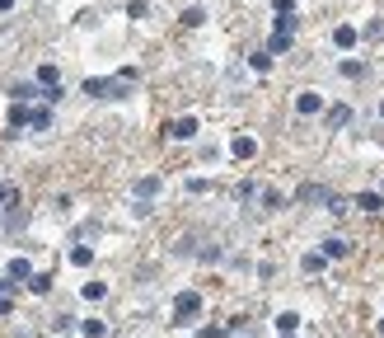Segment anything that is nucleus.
Segmentation results:
<instances>
[{
	"mask_svg": "<svg viewBox=\"0 0 384 338\" xmlns=\"http://www.w3.org/2000/svg\"><path fill=\"white\" fill-rule=\"evenodd\" d=\"M127 76H94L80 85V94H89V99H127Z\"/></svg>",
	"mask_w": 384,
	"mask_h": 338,
	"instance_id": "1",
	"label": "nucleus"
},
{
	"mask_svg": "<svg viewBox=\"0 0 384 338\" xmlns=\"http://www.w3.org/2000/svg\"><path fill=\"white\" fill-rule=\"evenodd\" d=\"M197 315H202V296H197V291H179V296H174V324H179V329H192Z\"/></svg>",
	"mask_w": 384,
	"mask_h": 338,
	"instance_id": "2",
	"label": "nucleus"
},
{
	"mask_svg": "<svg viewBox=\"0 0 384 338\" xmlns=\"http://www.w3.org/2000/svg\"><path fill=\"white\" fill-rule=\"evenodd\" d=\"M164 136H169V141H192V136H197V118H192V113H188V118H169V123H164Z\"/></svg>",
	"mask_w": 384,
	"mask_h": 338,
	"instance_id": "3",
	"label": "nucleus"
},
{
	"mask_svg": "<svg viewBox=\"0 0 384 338\" xmlns=\"http://www.w3.org/2000/svg\"><path fill=\"white\" fill-rule=\"evenodd\" d=\"M131 198H136V211H146V202H150V198H159V179H155V174H146V179H136V188H131Z\"/></svg>",
	"mask_w": 384,
	"mask_h": 338,
	"instance_id": "4",
	"label": "nucleus"
},
{
	"mask_svg": "<svg viewBox=\"0 0 384 338\" xmlns=\"http://www.w3.org/2000/svg\"><path fill=\"white\" fill-rule=\"evenodd\" d=\"M324 94H319V89H305V94H295V113H300V118H314V113H324Z\"/></svg>",
	"mask_w": 384,
	"mask_h": 338,
	"instance_id": "5",
	"label": "nucleus"
},
{
	"mask_svg": "<svg viewBox=\"0 0 384 338\" xmlns=\"http://www.w3.org/2000/svg\"><path fill=\"white\" fill-rule=\"evenodd\" d=\"M357 43H361V28H352V24H337L333 28V47H337V52H352Z\"/></svg>",
	"mask_w": 384,
	"mask_h": 338,
	"instance_id": "6",
	"label": "nucleus"
},
{
	"mask_svg": "<svg viewBox=\"0 0 384 338\" xmlns=\"http://www.w3.org/2000/svg\"><path fill=\"white\" fill-rule=\"evenodd\" d=\"M347 254H352V240H347V235H328V240H324V259H328V263L347 259Z\"/></svg>",
	"mask_w": 384,
	"mask_h": 338,
	"instance_id": "7",
	"label": "nucleus"
},
{
	"mask_svg": "<svg viewBox=\"0 0 384 338\" xmlns=\"http://www.w3.org/2000/svg\"><path fill=\"white\" fill-rule=\"evenodd\" d=\"M352 207L375 216V211H384V193H375V188H370V193H357V198H352Z\"/></svg>",
	"mask_w": 384,
	"mask_h": 338,
	"instance_id": "8",
	"label": "nucleus"
},
{
	"mask_svg": "<svg viewBox=\"0 0 384 338\" xmlns=\"http://www.w3.org/2000/svg\"><path fill=\"white\" fill-rule=\"evenodd\" d=\"M295 198H300V202H324V207H328V198H333V193H328L324 183H300V193H295Z\"/></svg>",
	"mask_w": 384,
	"mask_h": 338,
	"instance_id": "9",
	"label": "nucleus"
},
{
	"mask_svg": "<svg viewBox=\"0 0 384 338\" xmlns=\"http://www.w3.org/2000/svg\"><path fill=\"white\" fill-rule=\"evenodd\" d=\"M5 277H10V282H28V277H33V263L28 259H10L5 263Z\"/></svg>",
	"mask_w": 384,
	"mask_h": 338,
	"instance_id": "10",
	"label": "nucleus"
},
{
	"mask_svg": "<svg viewBox=\"0 0 384 338\" xmlns=\"http://www.w3.org/2000/svg\"><path fill=\"white\" fill-rule=\"evenodd\" d=\"M324 123H328V127H347V123H352V108L347 104H333V108H324Z\"/></svg>",
	"mask_w": 384,
	"mask_h": 338,
	"instance_id": "11",
	"label": "nucleus"
},
{
	"mask_svg": "<svg viewBox=\"0 0 384 338\" xmlns=\"http://www.w3.org/2000/svg\"><path fill=\"white\" fill-rule=\"evenodd\" d=\"M230 156L234 160H253L258 156V141H253V136H234V141H230Z\"/></svg>",
	"mask_w": 384,
	"mask_h": 338,
	"instance_id": "12",
	"label": "nucleus"
},
{
	"mask_svg": "<svg viewBox=\"0 0 384 338\" xmlns=\"http://www.w3.org/2000/svg\"><path fill=\"white\" fill-rule=\"evenodd\" d=\"M28 127H33V131H52V108L47 104L33 108V113H28Z\"/></svg>",
	"mask_w": 384,
	"mask_h": 338,
	"instance_id": "13",
	"label": "nucleus"
},
{
	"mask_svg": "<svg viewBox=\"0 0 384 338\" xmlns=\"http://www.w3.org/2000/svg\"><path fill=\"white\" fill-rule=\"evenodd\" d=\"M61 85V71L56 66H38V89H56Z\"/></svg>",
	"mask_w": 384,
	"mask_h": 338,
	"instance_id": "14",
	"label": "nucleus"
},
{
	"mask_svg": "<svg viewBox=\"0 0 384 338\" xmlns=\"http://www.w3.org/2000/svg\"><path fill=\"white\" fill-rule=\"evenodd\" d=\"M66 259L76 263V268H89V263H94V249H89V244H71V254H66Z\"/></svg>",
	"mask_w": 384,
	"mask_h": 338,
	"instance_id": "15",
	"label": "nucleus"
},
{
	"mask_svg": "<svg viewBox=\"0 0 384 338\" xmlns=\"http://www.w3.org/2000/svg\"><path fill=\"white\" fill-rule=\"evenodd\" d=\"M19 207V188L14 183H0V211H14Z\"/></svg>",
	"mask_w": 384,
	"mask_h": 338,
	"instance_id": "16",
	"label": "nucleus"
},
{
	"mask_svg": "<svg viewBox=\"0 0 384 338\" xmlns=\"http://www.w3.org/2000/svg\"><path fill=\"white\" fill-rule=\"evenodd\" d=\"M33 94H38V80H33V85H28V80H19V85H10V99H19V104H28Z\"/></svg>",
	"mask_w": 384,
	"mask_h": 338,
	"instance_id": "17",
	"label": "nucleus"
},
{
	"mask_svg": "<svg viewBox=\"0 0 384 338\" xmlns=\"http://www.w3.org/2000/svg\"><path fill=\"white\" fill-rule=\"evenodd\" d=\"M272 324H277L282 334H295V329H300V315H295V310H282L277 319H272Z\"/></svg>",
	"mask_w": 384,
	"mask_h": 338,
	"instance_id": "18",
	"label": "nucleus"
},
{
	"mask_svg": "<svg viewBox=\"0 0 384 338\" xmlns=\"http://www.w3.org/2000/svg\"><path fill=\"white\" fill-rule=\"evenodd\" d=\"M179 19H183V28H202L206 24V10H202V5H192V10H183Z\"/></svg>",
	"mask_w": 384,
	"mask_h": 338,
	"instance_id": "19",
	"label": "nucleus"
},
{
	"mask_svg": "<svg viewBox=\"0 0 384 338\" xmlns=\"http://www.w3.org/2000/svg\"><path fill=\"white\" fill-rule=\"evenodd\" d=\"M28 113H33V108H24L19 99H14V104H10V127H14V131H19V127H28Z\"/></svg>",
	"mask_w": 384,
	"mask_h": 338,
	"instance_id": "20",
	"label": "nucleus"
},
{
	"mask_svg": "<svg viewBox=\"0 0 384 338\" xmlns=\"http://www.w3.org/2000/svg\"><path fill=\"white\" fill-rule=\"evenodd\" d=\"M28 291H33V296H47L52 291V273H33V277H28Z\"/></svg>",
	"mask_w": 384,
	"mask_h": 338,
	"instance_id": "21",
	"label": "nucleus"
},
{
	"mask_svg": "<svg viewBox=\"0 0 384 338\" xmlns=\"http://www.w3.org/2000/svg\"><path fill=\"white\" fill-rule=\"evenodd\" d=\"M300 268H305V273H324V268H328V259H324V249H314V254H305V259H300Z\"/></svg>",
	"mask_w": 384,
	"mask_h": 338,
	"instance_id": "22",
	"label": "nucleus"
},
{
	"mask_svg": "<svg viewBox=\"0 0 384 338\" xmlns=\"http://www.w3.org/2000/svg\"><path fill=\"white\" fill-rule=\"evenodd\" d=\"M258 202H262L267 211H282V202H286V198L277 193V188H262V193H258Z\"/></svg>",
	"mask_w": 384,
	"mask_h": 338,
	"instance_id": "23",
	"label": "nucleus"
},
{
	"mask_svg": "<svg viewBox=\"0 0 384 338\" xmlns=\"http://www.w3.org/2000/svg\"><path fill=\"white\" fill-rule=\"evenodd\" d=\"M80 334H84V338H103V334H108V324H103V319H80Z\"/></svg>",
	"mask_w": 384,
	"mask_h": 338,
	"instance_id": "24",
	"label": "nucleus"
},
{
	"mask_svg": "<svg viewBox=\"0 0 384 338\" xmlns=\"http://www.w3.org/2000/svg\"><path fill=\"white\" fill-rule=\"evenodd\" d=\"M249 66H253V71H272V52H267V47H258V52L249 56Z\"/></svg>",
	"mask_w": 384,
	"mask_h": 338,
	"instance_id": "25",
	"label": "nucleus"
},
{
	"mask_svg": "<svg viewBox=\"0 0 384 338\" xmlns=\"http://www.w3.org/2000/svg\"><path fill=\"white\" fill-rule=\"evenodd\" d=\"M286 47H291V33H272V38H267V52H272V56L286 52Z\"/></svg>",
	"mask_w": 384,
	"mask_h": 338,
	"instance_id": "26",
	"label": "nucleus"
},
{
	"mask_svg": "<svg viewBox=\"0 0 384 338\" xmlns=\"http://www.w3.org/2000/svg\"><path fill=\"white\" fill-rule=\"evenodd\" d=\"M337 71H342L347 80H361V76H365V61H342Z\"/></svg>",
	"mask_w": 384,
	"mask_h": 338,
	"instance_id": "27",
	"label": "nucleus"
},
{
	"mask_svg": "<svg viewBox=\"0 0 384 338\" xmlns=\"http://www.w3.org/2000/svg\"><path fill=\"white\" fill-rule=\"evenodd\" d=\"M230 334V324H202V329H197V338H225Z\"/></svg>",
	"mask_w": 384,
	"mask_h": 338,
	"instance_id": "28",
	"label": "nucleus"
},
{
	"mask_svg": "<svg viewBox=\"0 0 384 338\" xmlns=\"http://www.w3.org/2000/svg\"><path fill=\"white\" fill-rule=\"evenodd\" d=\"M272 24H277V33H295V24H300V19H295V14H277Z\"/></svg>",
	"mask_w": 384,
	"mask_h": 338,
	"instance_id": "29",
	"label": "nucleus"
},
{
	"mask_svg": "<svg viewBox=\"0 0 384 338\" xmlns=\"http://www.w3.org/2000/svg\"><path fill=\"white\" fill-rule=\"evenodd\" d=\"M108 296V286L103 282H84V301H103Z\"/></svg>",
	"mask_w": 384,
	"mask_h": 338,
	"instance_id": "30",
	"label": "nucleus"
},
{
	"mask_svg": "<svg viewBox=\"0 0 384 338\" xmlns=\"http://www.w3.org/2000/svg\"><path fill=\"white\" fill-rule=\"evenodd\" d=\"M202 263H221V244H206V249H202Z\"/></svg>",
	"mask_w": 384,
	"mask_h": 338,
	"instance_id": "31",
	"label": "nucleus"
},
{
	"mask_svg": "<svg viewBox=\"0 0 384 338\" xmlns=\"http://www.w3.org/2000/svg\"><path fill=\"white\" fill-rule=\"evenodd\" d=\"M272 10L277 14H295V0H272Z\"/></svg>",
	"mask_w": 384,
	"mask_h": 338,
	"instance_id": "32",
	"label": "nucleus"
},
{
	"mask_svg": "<svg viewBox=\"0 0 384 338\" xmlns=\"http://www.w3.org/2000/svg\"><path fill=\"white\" fill-rule=\"evenodd\" d=\"M10 315H14V301H10V296H0V319H10Z\"/></svg>",
	"mask_w": 384,
	"mask_h": 338,
	"instance_id": "33",
	"label": "nucleus"
},
{
	"mask_svg": "<svg viewBox=\"0 0 384 338\" xmlns=\"http://www.w3.org/2000/svg\"><path fill=\"white\" fill-rule=\"evenodd\" d=\"M10 10H14V0H0V14H10Z\"/></svg>",
	"mask_w": 384,
	"mask_h": 338,
	"instance_id": "34",
	"label": "nucleus"
},
{
	"mask_svg": "<svg viewBox=\"0 0 384 338\" xmlns=\"http://www.w3.org/2000/svg\"><path fill=\"white\" fill-rule=\"evenodd\" d=\"M380 338H384V319H380Z\"/></svg>",
	"mask_w": 384,
	"mask_h": 338,
	"instance_id": "35",
	"label": "nucleus"
},
{
	"mask_svg": "<svg viewBox=\"0 0 384 338\" xmlns=\"http://www.w3.org/2000/svg\"><path fill=\"white\" fill-rule=\"evenodd\" d=\"M380 118H384V99H380Z\"/></svg>",
	"mask_w": 384,
	"mask_h": 338,
	"instance_id": "36",
	"label": "nucleus"
},
{
	"mask_svg": "<svg viewBox=\"0 0 384 338\" xmlns=\"http://www.w3.org/2000/svg\"><path fill=\"white\" fill-rule=\"evenodd\" d=\"M282 338H295V334H282Z\"/></svg>",
	"mask_w": 384,
	"mask_h": 338,
	"instance_id": "37",
	"label": "nucleus"
},
{
	"mask_svg": "<svg viewBox=\"0 0 384 338\" xmlns=\"http://www.w3.org/2000/svg\"><path fill=\"white\" fill-rule=\"evenodd\" d=\"M0 291H5V282H0Z\"/></svg>",
	"mask_w": 384,
	"mask_h": 338,
	"instance_id": "38",
	"label": "nucleus"
},
{
	"mask_svg": "<svg viewBox=\"0 0 384 338\" xmlns=\"http://www.w3.org/2000/svg\"><path fill=\"white\" fill-rule=\"evenodd\" d=\"M380 193H384V188H380Z\"/></svg>",
	"mask_w": 384,
	"mask_h": 338,
	"instance_id": "39",
	"label": "nucleus"
}]
</instances>
